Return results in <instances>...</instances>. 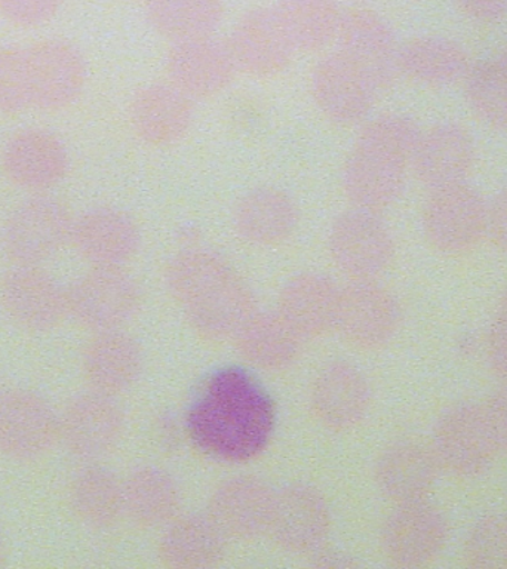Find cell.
I'll return each instance as SVG.
<instances>
[{"mask_svg":"<svg viewBox=\"0 0 507 569\" xmlns=\"http://www.w3.org/2000/svg\"><path fill=\"white\" fill-rule=\"evenodd\" d=\"M123 516L142 528L171 522L181 505L172 476L156 467H140L123 480Z\"/></svg>","mask_w":507,"mask_h":569,"instance_id":"33","label":"cell"},{"mask_svg":"<svg viewBox=\"0 0 507 569\" xmlns=\"http://www.w3.org/2000/svg\"><path fill=\"white\" fill-rule=\"evenodd\" d=\"M274 497L265 480L238 476L218 485L207 513L227 540H252L269 529Z\"/></svg>","mask_w":507,"mask_h":569,"instance_id":"17","label":"cell"},{"mask_svg":"<svg viewBox=\"0 0 507 569\" xmlns=\"http://www.w3.org/2000/svg\"><path fill=\"white\" fill-rule=\"evenodd\" d=\"M315 567L319 568H347L355 567L349 556L341 555L340 551H320L318 556H315Z\"/></svg>","mask_w":507,"mask_h":569,"instance_id":"46","label":"cell"},{"mask_svg":"<svg viewBox=\"0 0 507 569\" xmlns=\"http://www.w3.org/2000/svg\"><path fill=\"white\" fill-rule=\"evenodd\" d=\"M399 73L431 88L463 82L471 62L460 43L443 36H421L399 48Z\"/></svg>","mask_w":507,"mask_h":569,"instance_id":"30","label":"cell"},{"mask_svg":"<svg viewBox=\"0 0 507 569\" xmlns=\"http://www.w3.org/2000/svg\"><path fill=\"white\" fill-rule=\"evenodd\" d=\"M129 118L138 136L155 146L185 137L193 120L191 98L173 84L156 83L136 93Z\"/></svg>","mask_w":507,"mask_h":569,"instance_id":"28","label":"cell"},{"mask_svg":"<svg viewBox=\"0 0 507 569\" xmlns=\"http://www.w3.org/2000/svg\"><path fill=\"white\" fill-rule=\"evenodd\" d=\"M69 315L93 332L120 329L137 315L141 291L122 267H93L67 289Z\"/></svg>","mask_w":507,"mask_h":569,"instance_id":"4","label":"cell"},{"mask_svg":"<svg viewBox=\"0 0 507 569\" xmlns=\"http://www.w3.org/2000/svg\"><path fill=\"white\" fill-rule=\"evenodd\" d=\"M337 38L338 52L354 62L377 91L394 83L399 73V48L394 31L380 16L368 9H351L341 16Z\"/></svg>","mask_w":507,"mask_h":569,"instance_id":"15","label":"cell"},{"mask_svg":"<svg viewBox=\"0 0 507 569\" xmlns=\"http://www.w3.org/2000/svg\"><path fill=\"white\" fill-rule=\"evenodd\" d=\"M431 448L440 469L457 478L484 473L500 451L487 408L476 403L448 409L435 427Z\"/></svg>","mask_w":507,"mask_h":569,"instance_id":"3","label":"cell"},{"mask_svg":"<svg viewBox=\"0 0 507 569\" xmlns=\"http://www.w3.org/2000/svg\"><path fill=\"white\" fill-rule=\"evenodd\" d=\"M310 402L316 418L325 427L347 430L367 416L371 390L367 378L354 365L334 362L315 378Z\"/></svg>","mask_w":507,"mask_h":569,"instance_id":"24","label":"cell"},{"mask_svg":"<svg viewBox=\"0 0 507 569\" xmlns=\"http://www.w3.org/2000/svg\"><path fill=\"white\" fill-rule=\"evenodd\" d=\"M340 288L327 276L301 273L280 291L278 313L302 338L324 336L336 329Z\"/></svg>","mask_w":507,"mask_h":569,"instance_id":"27","label":"cell"},{"mask_svg":"<svg viewBox=\"0 0 507 569\" xmlns=\"http://www.w3.org/2000/svg\"><path fill=\"white\" fill-rule=\"evenodd\" d=\"M465 559L471 568L507 569V515H488L470 528Z\"/></svg>","mask_w":507,"mask_h":569,"instance_id":"38","label":"cell"},{"mask_svg":"<svg viewBox=\"0 0 507 569\" xmlns=\"http://www.w3.org/2000/svg\"><path fill=\"white\" fill-rule=\"evenodd\" d=\"M149 21L158 33L173 40L207 38L220 26L221 0H149Z\"/></svg>","mask_w":507,"mask_h":569,"instance_id":"35","label":"cell"},{"mask_svg":"<svg viewBox=\"0 0 507 569\" xmlns=\"http://www.w3.org/2000/svg\"><path fill=\"white\" fill-rule=\"evenodd\" d=\"M488 230V204L466 182L431 190L422 211L427 242L439 252L474 249Z\"/></svg>","mask_w":507,"mask_h":569,"instance_id":"5","label":"cell"},{"mask_svg":"<svg viewBox=\"0 0 507 569\" xmlns=\"http://www.w3.org/2000/svg\"><path fill=\"white\" fill-rule=\"evenodd\" d=\"M140 345L120 329L96 332L84 347L82 372L91 390L116 396L136 385L142 371Z\"/></svg>","mask_w":507,"mask_h":569,"instance_id":"25","label":"cell"},{"mask_svg":"<svg viewBox=\"0 0 507 569\" xmlns=\"http://www.w3.org/2000/svg\"><path fill=\"white\" fill-rule=\"evenodd\" d=\"M227 47L236 69L261 78L280 73L296 51L278 12L269 8L245 13L235 26Z\"/></svg>","mask_w":507,"mask_h":569,"instance_id":"16","label":"cell"},{"mask_svg":"<svg viewBox=\"0 0 507 569\" xmlns=\"http://www.w3.org/2000/svg\"><path fill=\"white\" fill-rule=\"evenodd\" d=\"M0 396H2V389H0Z\"/></svg>","mask_w":507,"mask_h":569,"instance_id":"49","label":"cell"},{"mask_svg":"<svg viewBox=\"0 0 507 569\" xmlns=\"http://www.w3.org/2000/svg\"><path fill=\"white\" fill-rule=\"evenodd\" d=\"M70 240L80 257L93 267H122L140 247L136 222L113 208L83 212L73 221Z\"/></svg>","mask_w":507,"mask_h":569,"instance_id":"23","label":"cell"},{"mask_svg":"<svg viewBox=\"0 0 507 569\" xmlns=\"http://www.w3.org/2000/svg\"><path fill=\"white\" fill-rule=\"evenodd\" d=\"M71 227L64 204L48 198L27 200L3 227V251L16 266L42 264L70 240Z\"/></svg>","mask_w":507,"mask_h":569,"instance_id":"6","label":"cell"},{"mask_svg":"<svg viewBox=\"0 0 507 569\" xmlns=\"http://www.w3.org/2000/svg\"><path fill=\"white\" fill-rule=\"evenodd\" d=\"M27 49L33 107L62 109L82 92L87 69L78 49L62 40H44Z\"/></svg>","mask_w":507,"mask_h":569,"instance_id":"18","label":"cell"},{"mask_svg":"<svg viewBox=\"0 0 507 569\" xmlns=\"http://www.w3.org/2000/svg\"><path fill=\"white\" fill-rule=\"evenodd\" d=\"M328 247L332 261L351 280H376L395 253L394 238L378 213L359 208L337 218Z\"/></svg>","mask_w":507,"mask_h":569,"instance_id":"8","label":"cell"},{"mask_svg":"<svg viewBox=\"0 0 507 569\" xmlns=\"http://www.w3.org/2000/svg\"><path fill=\"white\" fill-rule=\"evenodd\" d=\"M316 104L337 123H356L371 110L377 88L341 52L325 57L311 78Z\"/></svg>","mask_w":507,"mask_h":569,"instance_id":"21","label":"cell"},{"mask_svg":"<svg viewBox=\"0 0 507 569\" xmlns=\"http://www.w3.org/2000/svg\"><path fill=\"white\" fill-rule=\"evenodd\" d=\"M399 323L398 301L376 280H351L340 289L336 329L351 346L378 349L394 338Z\"/></svg>","mask_w":507,"mask_h":569,"instance_id":"9","label":"cell"},{"mask_svg":"<svg viewBox=\"0 0 507 569\" xmlns=\"http://www.w3.org/2000/svg\"><path fill=\"white\" fill-rule=\"evenodd\" d=\"M440 466L434 448L416 440L390 445L380 453L374 479L396 505L426 500L438 480Z\"/></svg>","mask_w":507,"mask_h":569,"instance_id":"22","label":"cell"},{"mask_svg":"<svg viewBox=\"0 0 507 569\" xmlns=\"http://www.w3.org/2000/svg\"><path fill=\"white\" fill-rule=\"evenodd\" d=\"M69 498L73 513L92 529L111 528L123 516V483L106 467L80 469L71 480Z\"/></svg>","mask_w":507,"mask_h":569,"instance_id":"34","label":"cell"},{"mask_svg":"<svg viewBox=\"0 0 507 569\" xmlns=\"http://www.w3.org/2000/svg\"><path fill=\"white\" fill-rule=\"evenodd\" d=\"M62 0H0V13L21 27L44 24L60 11Z\"/></svg>","mask_w":507,"mask_h":569,"instance_id":"41","label":"cell"},{"mask_svg":"<svg viewBox=\"0 0 507 569\" xmlns=\"http://www.w3.org/2000/svg\"><path fill=\"white\" fill-rule=\"evenodd\" d=\"M236 349L247 362L266 371L291 367L300 353L301 337L276 313H256L233 336Z\"/></svg>","mask_w":507,"mask_h":569,"instance_id":"32","label":"cell"},{"mask_svg":"<svg viewBox=\"0 0 507 569\" xmlns=\"http://www.w3.org/2000/svg\"><path fill=\"white\" fill-rule=\"evenodd\" d=\"M485 408H487L498 449L507 453V387L493 395Z\"/></svg>","mask_w":507,"mask_h":569,"instance_id":"45","label":"cell"},{"mask_svg":"<svg viewBox=\"0 0 507 569\" xmlns=\"http://www.w3.org/2000/svg\"><path fill=\"white\" fill-rule=\"evenodd\" d=\"M409 159L356 142L342 171V187L355 208L380 213L402 193Z\"/></svg>","mask_w":507,"mask_h":569,"instance_id":"14","label":"cell"},{"mask_svg":"<svg viewBox=\"0 0 507 569\" xmlns=\"http://www.w3.org/2000/svg\"><path fill=\"white\" fill-rule=\"evenodd\" d=\"M275 9L296 49L319 51L337 38L341 16L334 0H278Z\"/></svg>","mask_w":507,"mask_h":569,"instance_id":"36","label":"cell"},{"mask_svg":"<svg viewBox=\"0 0 507 569\" xmlns=\"http://www.w3.org/2000/svg\"><path fill=\"white\" fill-rule=\"evenodd\" d=\"M4 173L13 184L29 190H44L66 176L69 156L52 133L27 129L13 136L2 154Z\"/></svg>","mask_w":507,"mask_h":569,"instance_id":"26","label":"cell"},{"mask_svg":"<svg viewBox=\"0 0 507 569\" xmlns=\"http://www.w3.org/2000/svg\"><path fill=\"white\" fill-rule=\"evenodd\" d=\"M487 233L493 243L507 253V189L503 190L488 207Z\"/></svg>","mask_w":507,"mask_h":569,"instance_id":"44","label":"cell"},{"mask_svg":"<svg viewBox=\"0 0 507 569\" xmlns=\"http://www.w3.org/2000/svg\"><path fill=\"white\" fill-rule=\"evenodd\" d=\"M227 538L208 513L176 516L165 525L159 558L173 569H207L221 562Z\"/></svg>","mask_w":507,"mask_h":569,"instance_id":"29","label":"cell"},{"mask_svg":"<svg viewBox=\"0 0 507 569\" xmlns=\"http://www.w3.org/2000/svg\"><path fill=\"white\" fill-rule=\"evenodd\" d=\"M33 107L27 49L0 51V111L18 113Z\"/></svg>","mask_w":507,"mask_h":569,"instance_id":"39","label":"cell"},{"mask_svg":"<svg viewBox=\"0 0 507 569\" xmlns=\"http://www.w3.org/2000/svg\"><path fill=\"white\" fill-rule=\"evenodd\" d=\"M4 558H7V551H4V541L2 532H0V565L4 562Z\"/></svg>","mask_w":507,"mask_h":569,"instance_id":"48","label":"cell"},{"mask_svg":"<svg viewBox=\"0 0 507 569\" xmlns=\"http://www.w3.org/2000/svg\"><path fill=\"white\" fill-rule=\"evenodd\" d=\"M276 407L247 369L218 368L199 386L186 412L187 435L213 460L242 465L261 456L275 433Z\"/></svg>","mask_w":507,"mask_h":569,"instance_id":"1","label":"cell"},{"mask_svg":"<svg viewBox=\"0 0 507 569\" xmlns=\"http://www.w3.org/2000/svg\"><path fill=\"white\" fill-rule=\"evenodd\" d=\"M0 306L27 331L47 332L69 315L67 289L39 266H16L0 280Z\"/></svg>","mask_w":507,"mask_h":569,"instance_id":"10","label":"cell"},{"mask_svg":"<svg viewBox=\"0 0 507 569\" xmlns=\"http://www.w3.org/2000/svg\"><path fill=\"white\" fill-rule=\"evenodd\" d=\"M463 16L471 21L493 24L507 17V0H453Z\"/></svg>","mask_w":507,"mask_h":569,"instance_id":"43","label":"cell"},{"mask_svg":"<svg viewBox=\"0 0 507 569\" xmlns=\"http://www.w3.org/2000/svg\"><path fill=\"white\" fill-rule=\"evenodd\" d=\"M123 426V413L113 396L91 390L66 405L60 416V440L71 456L97 461L118 447Z\"/></svg>","mask_w":507,"mask_h":569,"instance_id":"12","label":"cell"},{"mask_svg":"<svg viewBox=\"0 0 507 569\" xmlns=\"http://www.w3.org/2000/svg\"><path fill=\"white\" fill-rule=\"evenodd\" d=\"M471 113L493 129H507V78L496 58L470 66L463 79Z\"/></svg>","mask_w":507,"mask_h":569,"instance_id":"37","label":"cell"},{"mask_svg":"<svg viewBox=\"0 0 507 569\" xmlns=\"http://www.w3.org/2000/svg\"><path fill=\"white\" fill-rule=\"evenodd\" d=\"M167 70L173 87L193 100L221 92L238 69L227 43L207 36L173 44L168 53Z\"/></svg>","mask_w":507,"mask_h":569,"instance_id":"20","label":"cell"},{"mask_svg":"<svg viewBox=\"0 0 507 569\" xmlns=\"http://www.w3.org/2000/svg\"><path fill=\"white\" fill-rule=\"evenodd\" d=\"M235 229L249 243L278 244L292 234L298 222L296 203L282 190L262 187L249 191L236 204Z\"/></svg>","mask_w":507,"mask_h":569,"instance_id":"31","label":"cell"},{"mask_svg":"<svg viewBox=\"0 0 507 569\" xmlns=\"http://www.w3.org/2000/svg\"><path fill=\"white\" fill-rule=\"evenodd\" d=\"M488 362L494 373L507 382V291L498 301L488 336Z\"/></svg>","mask_w":507,"mask_h":569,"instance_id":"42","label":"cell"},{"mask_svg":"<svg viewBox=\"0 0 507 569\" xmlns=\"http://www.w3.org/2000/svg\"><path fill=\"white\" fill-rule=\"evenodd\" d=\"M498 66H500V69L503 70V73L506 74L507 78V43L505 47H503L500 53H498V57L496 58Z\"/></svg>","mask_w":507,"mask_h":569,"instance_id":"47","label":"cell"},{"mask_svg":"<svg viewBox=\"0 0 507 569\" xmlns=\"http://www.w3.org/2000/svg\"><path fill=\"white\" fill-rule=\"evenodd\" d=\"M60 440V416L43 396L17 389L0 396V453L16 461L47 456Z\"/></svg>","mask_w":507,"mask_h":569,"instance_id":"7","label":"cell"},{"mask_svg":"<svg viewBox=\"0 0 507 569\" xmlns=\"http://www.w3.org/2000/svg\"><path fill=\"white\" fill-rule=\"evenodd\" d=\"M475 142L465 128L440 123L421 132L411 158L417 180L430 190L460 184L475 164Z\"/></svg>","mask_w":507,"mask_h":569,"instance_id":"19","label":"cell"},{"mask_svg":"<svg viewBox=\"0 0 507 569\" xmlns=\"http://www.w3.org/2000/svg\"><path fill=\"white\" fill-rule=\"evenodd\" d=\"M421 131L417 123L407 116H380L365 124L358 142L362 144L381 147V149L402 154L411 162Z\"/></svg>","mask_w":507,"mask_h":569,"instance_id":"40","label":"cell"},{"mask_svg":"<svg viewBox=\"0 0 507 569\" xmlns=\"http://www.w3.org/2000/svg\"><path fill=\"white\" fill-rule=\"evenodd\" d=\"M448 525L439 509L429 502L398 505L382 523V553L396 567L414 568L429 563L444 549Z\"/></svg>","mask_w":507,"mask_h":569,"instance_id":"11","label":"cell"},{"mask_svg":"<svg viewBox=\"0 0 507 569\" xmlns=\"http://www.w3.org/2000/svg\"><path fill=\"white\" fill-rule=\"evenodd\" d=\"M165 280L191 328L209 340L233 337L257 311L251 289L225 258L211 251L178 253L169 262Z\"/></svg>","mask_w":507,"mask_h":569,"instance_id":"2","label":"cell"},{"mask_svg":"<svg viewBox=\"0 0 507 569\" xmlns=\"http://www.w3.org/2000/svg\"><path fill=\"white\" fill-rule=\"evenodd\" d=\"M331 528L327 500L318 489L291 483L275 492L269 529L280 549L310 553L320 549Z\"/></svg>","mask_w":507,"mask_h":569,"instance_id":"13","label":"cell"}]
</instances>
